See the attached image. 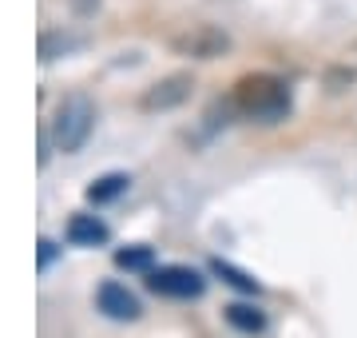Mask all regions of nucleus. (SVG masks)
Returning <instances> with one entry per match:
<instances>
[{
    "instance_id": "8",
    "label": "nucleus",
    "mask_w": 357,
    "mask_h": 338,
    "mask_svg": "<svg viewBox=\"0 0 357 338\" xmlns=\"http://www.w3.org/2000/svg\"><path fill=\"white\" fill-rule=\"evenodd\" d=\"M222 318H227L238 335H262V330H266V314L258 311V307H250V302H230L227 311H222Z\"/></svg>"
},
{
    "instance_id": "9",
    "label": "nucleus",
    "mask_w": 357,
    "mask_h": 338,
    "mask_svg": "<svg viewBox=\"0 0 357 338\" xmlns=\"http://www.w3.org/2000/svg\"><path fill=\"white\" fill-rule=\"evenodd\" d=\"M128 175H123V171H112V175H103V179H96L88 187V203H96V207H100V203H112V199H119L123 196V191H128Z\"/></svg>"
},
{
    "instance_id": "1",
    "label": "nucleus",
    "mask_w": 357,
    "mask_h": 338,
    "mask_svg": "<svg viewBox=\"0 0 357 338\" xmlns=\"http://www.w3.org/2000/svg\"><path fill=\"white\" fill-rule=\"evenodd\" d=\"M234 108L246 119L278 124L290 112V88H286V80L270 76V72H255V76H243L234 84Z\"/></svg>"
},
{
    "instance_id": "7",
    "label": "nucleus",
    "mask_w": 357,
    "mask_h": 338,
    "mask_svg": "<svg viewBox=\"0 0 357 338\" xmlns=\"http://www.w3.org/2000/svg\"><path fill=\"white\" fill-rule=\"evenodd\" d=\"M107 223H100L96 215H72L68 219V243H76V247H100L107 243Z\"/></svg>"
},
{
    "instance_id": "5",
    "label": "nucleus",
    "mask_w": 357,
    "mask_h": 338,
    "mask_svg": "<svg viewBox=\"0 0 357 338\" xmlns=\"http://www.w3.org/2000/svg\"><path fill=\"white\" fill-rule=\"evenodd\" d=\"M96 302H100V311L107 314V318H115V323H135L143 314L139 299H135L123 283H103L100 291H96Z\"/></svg>"
},
{
    "instance_id": "12",
    "label": "nucleus",
    "mask_w": 357,
    "mask_h": 338,
    "mask_svg": "<svg viewBox=\"0 0 357 338\" xmlns=\"http://www.w3.org/2000/svg\"><path fill=\"white\" fill-rule=\"evenodd\" d=\"M52 259H56V243H52V239H40V271H44Z\"/></svg>"
},
{
    "instance_id": "2",
    "label": "nucleus",
    "mask_w": 357,
    "mask_h": 338,
    "mask_svg": "<svg viewBox=\"0 0 357 338\" xmlns=\"http://www.w3.org/2000/svg\"><path fill=\"white\" fill-rule=\"evenodd\" d=\"M91 128H96V104H91L84 91H72V96H64V100L56 104V112H52L48 135L64 156H72V152H79V147L88 143Z\"/></svg>"
},
{
    "instance_id": "4",
    "label": "nucleus",
    "mask_w": 357,
    "mask_h": 338,
    "mask_svg": "<svg viewBox=\"0 0 357 338\" xmlns=\"http://www.w3.org/2000/svg\"><path fill=\"white\" fill-rule=\"evenodd\" d=\"M171 48L191 60H215L230 48V36L215 24H187L178 36H171Z\"/></svg>"
},
{
    "instance_id": "10",
    "label": "nucleus",
    "mask_w": 357,
    "mask_h": 338,
    "mask_svg": "<svg viewBox=\"0 0 357 338\" xmlns=\"http://www.w3.org/2000/svg\"><path fill=\"white\" fill-rule=\"evenodd\" d=\"M211 271H215L218 279H222V283H230L234 291H246V295H258V291H262L255 274L238 271V267H230V263H222V259H215V263H211Z\"/></svg>"
},
{
    "instance_id": "6",
    "label": "nucleus",
    "mask_w": 357,
    "mask_h": 338,
    "mask_svg": "<svg viewBox=\"0 0 357 338\" xmlns=\"http://www.w3.org/2000/svg\"><path fill=\"white\" fill-rule=\"evenodd\" d=\"M191 76H167V80H159L155 88H147V96H143V108L147 112H163V108H175V104H183L187 96H191Z\"/></svg>"
},
{
    "instance_id": "3",
    "label": "nucleus",
    "mask_w": 357,
    "mask_h": 338,
    "mask_svg": "<svg viewBox=\"0 0 357 338\" xmlns=\"http://www.w3.org/2000/svg\"><path fill=\"white\" fill-rule=\"evenodd\" d=\"M147 286H151L155 295H163V299H199V295L206 291V279L195 271V267L171 263V267L147 271Z\"/></svg>"
},
{
    "instance_id": "11",
    "label": "nucleus",
    "mask_w": 357,
    "mask_h": 338,
    "mask_svg": "<svg viewBox=\"0 0 357 338\" xmlns=\"http://www.w3.org/2000/svg\"><path fill=\"white\" fill-rule=\"evenodd\" d=\"M115 267H123V271H155V251L151 247H123V251H115Z\"/></svg>"
}]
</instances>
